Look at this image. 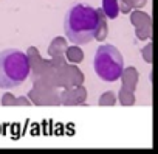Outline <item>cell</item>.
Returning a JSON list of instances; mask_svg holds the SVG:
<instances>
[{
    "mask_svg": "<svg viewBox=\"0 0 158 154\" xmlns=\"http://www.w3.org/2000/svg\"><path fill=\"white\" fill-rule=\"evenodd\" d=\"M93 68L102 81L115 83L121 78L124 72V58L115 45L110 44L101 45L96 50Z\"/></svg>",
    "mask_w": 158,
    "mask_h": 154,
    "instance_id": "3957f363",
    "label": "cell"
},
{
    "mask_svg": "<svg viewBox=\"0 0 158 154\" xmlns=\"http://www.w3.org/2000/svg\"><path fill=\"white\" fill-rule=\"evenodd\" d=\"M102 10H104L106 16L110 17V19H115L119 14V8H118L116 0H102Z\"/></svg>",
    "mask_w": 158,
    "mask_h": 154,
    "instance_id": "277c9868",
    "label": "cell"
},
{
    "mask_svg": "<svg viewBox=\"0 0 158 154\" xmlns=\"http://www.w3.org/2000/svg\"><path fill=\"white\" fill-rule=\"evenodd\" d=\"M30 75V62L23 51L6 48L0 51V89L17 87L27 81Z\"/></svg>",
    "mask_w": 158,
    "mask_h": 154,
    "instance_id": "7a4b0ae2",
    "label": "cell"
},
{
    "mask_svg": "<svg viewBox=\"0 0 158 154\" xmlns=\"http://www.w3.org/2000/svg\"><path fill=\"white\" fill-rule=\"evenodd\" d=\"M101 24L98 10L89 3H74L64 17V31L67 39L76 45H85L96 37Z\"/></svg>",
    "mask_w": 158,
    "mask_h": 154,
    "instance_id": "6da1fadb",
    "label": "cell"
}]
</instances>
